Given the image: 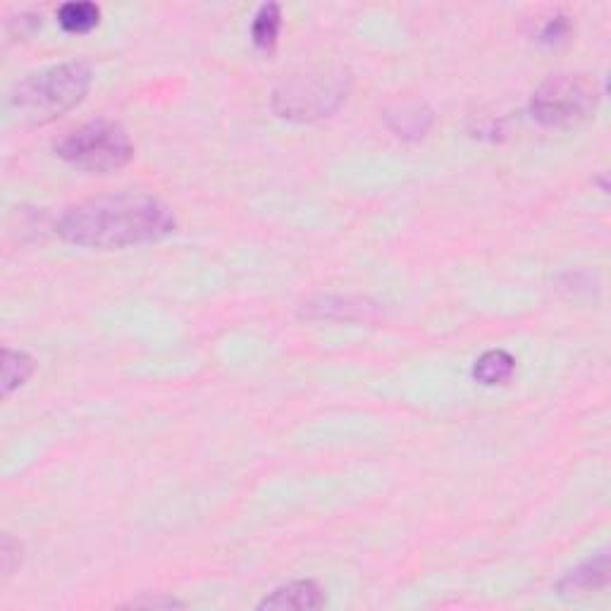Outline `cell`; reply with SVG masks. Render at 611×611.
<instances>
[{"instance_id": "obj_8", "label": "cell", "mask_w": 611, "mask_h": 611, "mask_svg": "<svg viewBox=\"0 0 611 611\" xmlns=\"http://www.w3.org/2000/svg\"><path fill=\"white\" fill-rule=\"evenodd\" d=\"M370 308L373 306H368L366 301L342 299V296H320V299L304 304V316L327 318V320H354V318H366Z\"/></svg>"}, {"instance_id": "obj_7", "label": "cell", "mask_w": 611, "mask_h": 611, "mask_svg": "<svg viewBox=\"0 0 611 611\" xmlns=\"http://www.w3.org/2000/svg\"><path fill=\"white\" fill-rule=\"evenodd\" d=\"M325 607L323 588L316 580H292L270 592L265 600L258 602V609L275 611H313Z\"/></svg>"}, {"instance_id": "obj_12", "label": "cell", "mask_w": 611, "mask_h": 611, "mask_svg": "<svg viewBox=\"0 0 611 611\" xmlns=\"http://www.w3.org/2000/svg\"><path fill=\"white\" fill-rule=\"evenodd\" d=\"M101 20V8L96 3H86V0H77V3H65L58 10V22L65 32L70 34H86L96 27Z\"/></svg>"}, {"instance_id": "obj_3", "label": "cell", "mask_w": 611, "mask_h": 611, "mask_svg": "<svg viewBox=\"0 0 611 611\" xmlns=\"http://www.w3.org/2000/svg\"><path fill=\"white\" fill-rule=\"evenodd\" d=\"M55 153L74 168L106 175V172L125 168L134 158V144L120 122L91 120L67 132L55 144Z\"/></svg>"}, {"instance_id": "obj_15", "label": "cell", "mask_w": 611, "mask_h": 611, "mask_svg": "<svg viewBox=\"0 0 611 611\" xmlns=\"http://www.w3.org/2000/svg\"><path fill=\"white\" fill-rule=\"evenodd\" d=\"M566 34H569V20L559 15V17H552V20L545 24V29H542L540 39L547 41V43H554V41L564 39Z\"/></svg>"}, {"instance_id": "obj_1", "label": "cell", "mask_w": 611, "mask_h": 611, "mask_svg": "<svg viewBox=\"0 0 611 611\" xmlns=\"http://www.w3.org/2000/svg\"><path fill=\"white\" fill-rule=\"evenodd\" d=\"M175 215L163 201L144 191L96 196L67 208L58 230L67 244L86 249H125L158 242L175 232Z\"/></svg>"}, {"instance_id": "obj_13", "label": "cell", "mask_w": 611, "mask_h": 611, "mask_svg": "<svg viewBox=\"0 0 611 611\" xmlns=\"http://www.w3.org/2000/svg\"><path fill=\"white\" fill-rule=\"evenodd\" d=\"M34 359L27 351L20 349H5L3 351V397H10L12 392L32 378Z\"/></svg>"}, {"instance_id": "obj_4", "label": "cell", "mask_w": 611, "mask_h": 611, "mask_svg": "<svg viewBox=\"0 0 611 611\" xmlns=\"http://www.w3.org/2000/svg\"><path fill=\"white\" fill-rule=\"evenodd\" d=\"M349 94V77L344 72L304 74L280 84L273 94V110L280 117L311 122L330 117Z\"/></svg>"}, {"instance_id": "obj_16", "label": "cell", "mask_w": 611, "mask_h": 611, "mask_svg": "<svg viewBox=\"0 0 611 611\" xmlns=\"http://www.w3.org/2000/svg\"><path fill=\"white\" fill-rule=\"evenodd\" d=\"M127 607H144V609H172V607H184V602L175 600V597H141V600H132Z\"/></svg>"}, {"instance_id": "obj_6", "label": "cell", "mask_w": 611, "mask_h": 611, "mask_svg": "<svg viewBox=\"0 0 611 611\" xmlns=\"http://www.w3.org/2000/svg\"><path fill=\"white\" fill-rule=\"evenodd\" d=\"M609 583V552L592 554L590 559L580 561L576 569H571L557 583V592L561 597H583L590 592L607 588Z\"/></svg>"}, {"instance_id": "obj_14", "label": "cell", "mask_w": 611, "mask_h": 611, "mask_svg": "<svg viewBox=\"0 0 611 611\" xmlns=\"http://www.w3.org/2000/svg\"><path fill=\"white\" fill-rule=\"evenodd\" d=\"M17 554H20V545H17L10 535H5L3 545H0V569H3L5 578L12 576L15 566L20 564V557H17Z\"/></svg>"}, {"instance_id": "obj_10", "label": "cell", "mask_w": 611, "mask_h": 611, "mask_svg": "<svg viewBox=\"0 0 611 611\" xmlns=\"http://www.w3.org/2000/svg\"><path fill=\"white\" fill-rule=\"evenodd\" d=\"M387 125L397 137L418 139L432 127V113L425 106H401L397 113L387 115Z\"/></svg>"}, {"instance_id": "obj_2", "label": "cell", "mask_w": 611, "mask_h": 611, "mask_svg": "<svg viewBox=\"0 0 611 611\" xmlns=\"http://www.w3.org/2000/svg\"><path fill=\"white\" fill-rule=\"evenodd\" d=\"M91 67L79 60L27 74L8 96L10 113L29 127H41L70 113L91 89Z\"/></svg>"}, {"instance_id": "obj_5", "label": "cell", "mask_w": 611, "mask_h": 611, "mask_svg": "<svg viewBox=\"0 0 611 611\" xmlns=\"http://www.w3.org/2000/svg\"><path fill=\"white\" fill-rule=\"evenodd\" d=\"M600 96L595 79L585 74H552L535 89L530 113L545 127H566L595 113Z\"/></svg>"}, {"instance_id": "obj_11", "label": "cell", "mask_w": 611, "mask_h": 611, "mask_svg": "<svg viewBox=\"0 0 611 611\" xmlns=\"http://www.w3.org/2000/svg\"><path fill=\"white\" fill-rule=\"evenodd\" d=\"M280 27H282L280 5L263 3L261 8H258L256 15H253L251 39L258 48H263V51H270V48H275L277 36H280Z\"/></svg>"}, {"instance_id": "obj_9", "label": "cell", "mask_w": 611, "mask_h": 611, "mask_svg": "<svg viewBox=\"0 0 611 611\" xmlns=\"http://www.w3.org/2000/svg\"><path fill=\"white\" fill-rule=\"evenodd\" d=\"M516 370V359L504 349H490L475 361L473 366V378L485 387L504 385L506 380H511Z\"/></svg>"}]
</instances>
